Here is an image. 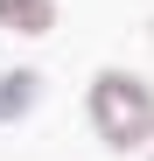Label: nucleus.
<instances>
[{
    "mask_svg": "<svg viewBox=\"0 0 154 161\" xmlns=\"http://www.w3.org/2000/svg\"><path fill=\"white\" fill-rule=\"evenodd\" d=\"M56 0H0V35H14V42H42V35H56Z\"/></svg>",
    "mask_w": 154,
    "mask_h": 161,
    "instance_id": "obj_3",
    "label": "nucleus"
},
{
    "mask_svg": "<svg viewBox=\"0 0 154 161\" xmlns=\"http://www.w3.org/2000/svg\"><path fill=\"white\" fill-rule=\"evenodd\" d=\"M42 91H49V77L35 63H7V70H0V126H21L42 105Z\"/></svg>",
    "mask_w": 154,
    "mask_h": 161,
    "instance_id": "obj_2",
    "label": "nucleus"
},
{
    "mask_svg": "<svg viewBox=\"0 0 154 161\" xmlns=\"http://www.w3.org/2000/svg\"><path fill=\"white\" fill-rule=\"evenodd\" d=\"M84 126L105 154H154V77L133 63H98L84 77Z\"/></svg>",
    "mask_w": 154,
    "mask_h": 161,
    "instance_id": "obj_1",
    "label": "nucleus"
},
{
    "mask_svg": "<svg viewBox=\"0 0 154 161\" xmlns=\"http://www.w3.org/2000/svg\"><path fill=\"white\" fill-rule=\"evenodd\" d=\"M147 35H154V21H147Z\"/></svg>",
    "mask_w": 154,
    "mask_h": 161,
    "instance_id": "obj_4",
    "label": "nucleus"
},
{
    "mask_svg": "<svg viewBox=\"0 0 154 161\" xmlns=\"http://www.w3.org/2000/svg\"><path fill=\"white\" fill-rule=\"evenodd\" d=\"M147 161H154V154H147Z\"/></svg>",
    "mask_w": 154,
    "mask_h": 161,
    "instance_id": "obj_5",
    "label": "nucleus"
}]
</instances>
